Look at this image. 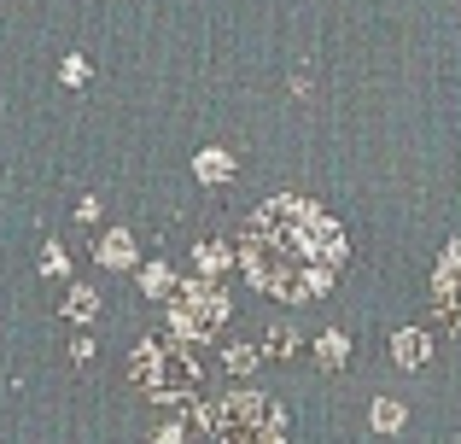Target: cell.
Returning <instances> with one entry per match:
<instances>
[{
	"instance_id": "6da1fadb",
	"label": "cell",
	"mask_w": 461,
	"mask_h": 444,
	"mask_svg": "<svg viewBox=\"0 0 461 444\" xmlns=\"http://www.w3.org/2000/svg\"><path fill=\"white\" fill-rule=\"evenodd\" d=\"M345 258H350L345 228L304 194H275L240 228V269H246V281L269 298H286V304L321 298L339 281Z\"/></svg>"
},
{
	"instance_id": "7a4b0ae2",
	"label": "cell",
	"mask_w": 461,
	"mask_h": 444,
	"mask_svg": "<svg viewBox=\"0 0 461 444\" xmlns=\"http://www.w3.org/2000/svg\"><path fill=\"white\" fill-rule=\"evenodd\" d=\"M129 380H135L152 403H187L193 386H199V363L187 357L181 340H147L129 357Z\"/></svg>"
},
{
	"instance_id": "3957f363",
	"label": "cell",
	"mask_w": 461,
	"mask_h": 444,
	"mask_svg": "<svg viewBox=\"0 0 461 444\" xmlns=\"http://www.w3.org/2000/svg\"><path fill=\"white\" fill-rule=\"evenodd\" d=\"M204 427L216 433V444H286V415L263 392H228L204 415Z\"/></svg>"
},
{
	"instance_id": "277c9868",
	"label": "cell",
	"mask_w": 461,
	"mask_h": 444,
	"mask_svg": "<svg viewBox=\"0 0 461 444\" xmlns=\"http://www.w3.org/2000/svg\"><path fill=\"white\" fill-rule=\"evenodd\" d=\"M222 322H228V293L211 286V281H181V293L169 298V333H176L181 345L211 340Z\"/></svg>"
},
{
	"instance_id": "5b68a950",
	"label": "cell",
	"mask_w": 461,
	"mask_h": 444,
	"mask_svg": "<svg viewBox=\"0 0 461 444\" xmlns=\"http://www.w3.org/2000/svg\"><path fill=\"white\" fill-rule=\"evenodd\" d=\"M432 304H438V316L461 333V240H450V251H444L438 269H432Z\"/></svg>"
},
{
	"instance_id": "8992f818",
	"label": "cell",
	"mask_w": 461,
	"mask_h": 444,
	"mask_svg": "<svg viewBox=\"0 0 461 444\" xmlns=\"http://www.w3.org/2000/svg\"><path fill=\"white\" fill-rule=\"evenodd\" d=\"M392 357H397V368H427L432 340H427L420 328H397V333H392Z\"/></svg>"
},
{
	"instance_id": "52a82bcc",
	"label": "cell",
	"mask_w": 461,
	"mask_h": 444,
	"mask_svg": "<svg viewBox=\"0 0 461 444\" xmlns=\"http://www.w3.org/2000/svg\"><path fill=\"white\" fill-rule=\"evenodd\" d=\"M94 251H100L105 269H129V263H135V234H129V228H112L105 240H94Z\"/></svg>"
},
{
	"instance_id": "ba28073f",
	"label": "cell",
	"mask_w": 461,
	"mask_h": 444,
	"mask_svg": "<svg viewBox=\"0 0 461 444\" xmlns=\"http://www.w3.org/2000/svg\"><path fill=\"white\" fill-rule=\"evenodd\" d=\"M315 363H321V368H345L350 363V340L339 328H327L321 340H315Z\"/></svg>"
},
{
	"instance_id": "9c48e42d",
	"label": "cell",
	"mask_w": 461,
	"mask_h": 444,
	"mask_svg": "<svg viewBox=\"0 0 461 444\" xmlns=\"http://www.w3.org/2000/svg\"><path fill=\"white\" fill-rule=\"evenodd\" d=\"M193 176H199V182H228V176H234V159L216 152V147H204L199 159H193Z\"/></svg>"
},
{
	"instance_id": "30bf717a",
	"label": "cell",
	"mask_w": 461,
	"mask_h": 444,
	"mask_svg": "<svg viewBox=\"0 0 461 444\" xmlns=\"http://www.w3.org/2000/svg\"><path fill=\"white\" fill-rule=\"evenodd\" d=\"M193 258H199V269H204V275H222L228 263L240 258V251H228L222 240H199V246H193Z\"/></svg>"
},
{
	"instance_id": "8fae6325",
	"label": "cell",
	"mask_w": 461,
	"mask_h": 444,
	"mask_svg": "<svg viewBox=\"0 0 461 444\" xmlns=\"http://www.w3.org/2000/svg\"><path fill=\"white\" fill-rule=\"evenodd\" d=\"M65 316H70V322H94V316H100V293H94V286H70Z\"/></svg>"
},
{
	"instance_id": "7c38bea8",
	"label": "cell",
	"mask_w": 461,
	"mask_h": 444,
	"mask_svg": "<svg viewBox=\"0 0 461 444\" xmlns=\"http://www.w3.org/2000/svg\"><path fill=\"white\" fill-rule=\"evenodd\" d=\"M169 286H176V269H169V263H147V269H140V293L147 298H169Z\"/></svg>"
},
{
	"instance_id": "4fadbf2b",
	"label": "cell",
	"mask_w": 461,
	"mask_h": 444,
	"mask_svg": "<svg viewBox=\"0 0 461 444\" xmlns=\"http://www.w3.org/2000/svg\"><path fill=\"white\" fill-rule=\"evenodd\" d=\"M368 421L380 427V433H397V427H403V403H397V398H374Z\"/></svg>"
},
{
	"instance_id": "5bb4252c",
	"label": "cell",
	"mask_w": 461,
	"mask_h": 444,
	"mask_svg": "<svg viewBox=\"0 0 461 444\" xmlns=\"http://www.w3.org/2000/svg\"><path fill=\"white\" fill-rule=\"evenodd\" d=\"M263 351H269V357H293V351H298V333H293V328H269Z\"/></svg>"
},
{
	"instance_id": "9a60e30c",
	"label": "cell",
	"mask_w": 461,
	"mask_h": 444,
	"mask_svg": "<svg viewBox=\"0 0 461 444\" xmlns=\"http://www.w3.org/2000/svg\"><path fill=\"white\" fill-rule=\"evenodd\" d=\"M228 368H234V375H251V368H258V351H251V345H228Z\"/></svg>"
},
{
	"instance_id": "2e32d148",
	"label": "cell",
	"mask_w": 461,
	"mask_h": 444,
	"mask_svg": "<svg viewBox=\"0 0 461 444\" xmlns=\"http://www.w3.org/2000/svg\"><path fill=\"white\" fill-rule=\"evenodd\" d=\"M65 269H70L65 246H47V251H41V275H65Z\"/></svg>"
},
{
	"instance_id": "e0dca14e",
	"label": "cell",
	"mask_w": 461,
	"mask_h": 444,
	"mask_svg": "<svg viewBox=\"0 0 461 444\" xmlns=\"http://www.w3.org/2000/svg\"><path fill=\"white\" fill-rule=\"evenodd\" d=\"M152 444H187V421H164L152 433Z\"/></svg>"
}]
</instances>
